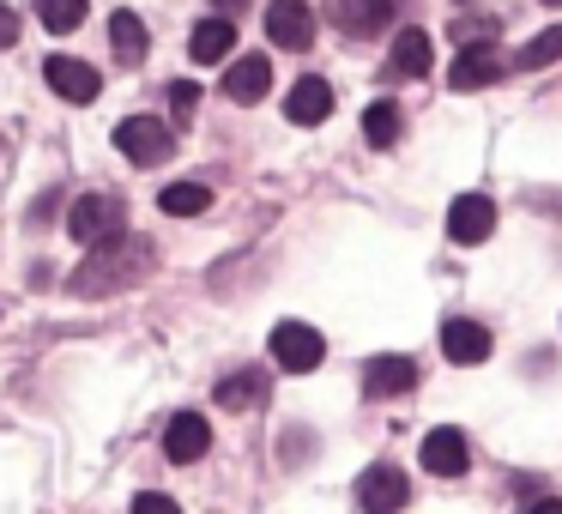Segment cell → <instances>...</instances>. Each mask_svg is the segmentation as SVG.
I'll return each instance as SVG.
<instances>
[{
  "instance_id": "cell-12",
  "label": "cell",
  "mask_w": 562,
  "mask_h": 514,
  "mask_svg": "<svg viewBox=\"0 0 562 514\" xmlns=\"http://www.w3.org/2000/svg\"><path fill=\"white\" fill-rule=\"evenodd\" d=\"M412 496V484H405L393 466H369L363 478H357V502H363L369 514H387V509H400V502Z\"/></svg>"
},
{
  "instance_id": "cell-24",
  "label": "cell",
  "mask_w": 562,
  "mask_h": 514,
  "mask_svg": "<svg viewBox=\"0 0 562 514\" xmlns=\"http://www.w3.org/2000/svg\"><path fill=\"white\" fill-rule=\"evenodd\" d=\"M37 19H43V31H79V19H86V0H37Z\"/></svg>"
},
{
  "instance_id": "cell-13",
  "label": "cell",
  "mask_w": 562,
  "mask_h": 514,
  "mask_svg": "<svg viewBox=\"0 0 562 514\" xmlns=\"http://www.w3.org/2000/svg\"><path fill=\"white\" fill-rule=\"evenodd\" d=\"M424 466H429L436 478H460L465 466H472V454H465V436H460V429H448V424L429 429V436H424Z\"/></svg>"
},
{
  "instance_id": "cell-15",
  "label": "cell",
  "mask_w": 562,
  "mask_h": 514,
  "mask_svg": "<svg viewBox=\"0 0 562 514\" xmlns=\"http://www.w3.org/2000/svg\"><path fill=\"white\" fill-rule=\"evenodd\" d=\"M272 86V62L267 55H243V62L224 74V91H231V103H260Z\"/></svg>"
},
{
  "instance_id": "cell-5",
  "label": "cell",
  "mask_w": 562,
  "mask_h": 514,
  "mask_svg": "<svg viewBox=\"0 0 562 514\" xmlns=\"http://www.w3.org/2000/svg\"><path fill=\"white\" fill-rule=\"evenodd\" d=\"M43 79H49V91L67 103H98V91H103L98 67L74 62V55H49V62H43Z\"/></svg>"
},
{
  "instance_id": "cell-17",
  "label": "cell",
  "mask_w": 562,
  "mask_h": 514,
  "mask_svg": "<svg viewBox=\"0 0 562 514\" xmlns=\"http://www.w3.org/2000/svg\"><path fill=\"white\" fill-rule=\"evenodd\" d=\"M441 351H448V364H484L490 333L477 327V321H448V327H441Z\"/></svg>"
},
{
  "instance_id": "cell-9",
  "label": "cell",
  "mask_w": 562,
  "mask_h": 514,
  "mask_svg": "<svg viewBox=\"0 0 562 514\" xmlns=\"http://www.w3.org/2000/svg\"><path fill=\"white\" fill-rule=\"evenodd\" d=\"M206 448H212V424H206V417H200V412L170 417V429H164V454H170L176 466H194Z\"/></svg>"
},
{
  "instance_id": "cell-10",
  "label": "cell",
  "mask_w": 562,
  "mask_h": 514,
  "mask_svg": "<svg viewBox=\"0 0 562 514\" xmlns=\"http://www.w3.org/2000/svg\"><path fill=\"white\" fill-rule=\"evenodd\" d=\"M333 115V86L327 79H296L291 98H284V122L291 127H315Z\"/></svg>"
},
{
  "instance_id": "cell-1",
  "label": "cell",
  "mask_w": 562,
  "mask_h": 514,
  "mask_svg": "<svg viewBox=\"0 0 562 514\" xmlns=\"http://www.w3.org/2000/svg\"><path fill=\"white\" fill-rule=\"evenodd\" d=\"M151 260H158V248L146 243V236H110V243H91L86 267L67 279V291L74 297H115L127 291V284H139L151 272Z\"/></svg>"
},
{
  "instance_id": "cell-25",
  "label": "cell",
  "mask_w": 562,
  "mask_h": 514,
  "mask_svg": "<svg viewBox=\"0 0 562 514\" xmlns=\"http://www.w3.org/2000/svg\"><path fill=\"white\" fill-rule=\"evenodd\" d=\"M453 37H460V43H496V19H460Z\"/></svg>"
},
{
  "instance_id": "cell-23",
  "label": "cell",
  "mask_w": 562,
  "mask_h": 514,
  "mask_svg": "<svg viewBox=\"0 0 562 514\" xmlns=\"http://www.w3.org/2000/svg\"><path fill=\"white\" fill-rule=\"evenodd\" d=\"M400 103H369V115H363V134H369V146H393L400 139Z\"/></svg>"
},
{
  "instance_id": "cell-6",
  "label": "cell",
  "mask_w": 562,
  "mask_h": 514,
  "mask_svg": "<svg viewBox=\"0 0 562 514\" xmlns=\"http://www.w3.org/2000/svg\"><path fill=\"white\" fill-rule=\"evenodd\" d=\"M267 37L279 43V49L303 55L308 43H315V13H308L303 0H272V7H267Z\"/></svg>"
},
{
  "instance_id": "cell-26",
  "label": "cell",
  "mask_w": 562,
  "mask_h": 514,
  "mask_svg": "<svg viewBox=\"0 0 562 514\" xmlns=\"http://www.w3.org/2000/svg\"><path fill=\"white\" fill-rule=\"evenodd\" d=\"M170 110H176V122H188V115L200 110V86H188V79H176V91H170Z\"/></svg>"
},
{
  "instance_id": "cell-8",
  "label": "cell",
  "mask_w": 562,
  "mask_h": 514,
  "mask_svg": "<svg viewBox=\"0 0 562 514\" xmlns=\"http://www.w3.org/2000/svg\"><path fill=\"white\" fill-rule=\"evenodd\" d=\"M327 19L351 37H375V31H387L393 0H327Z\"/></svg>"
},
{
  "instance_id": "cell-3",
  "label": "cell",
  "mask_w": 562,
  "mask_h": 514,
  "mask_svg": "<svg viewBox=\"0 0 562 514\" xmlns=\"http://www.w3.org/2000/svg\"><path fill=\"white\" fill-rule=\"evenodd\" d=\"M122 219H127V212H122V200H115V194H79L74 200V212H67V231H74L79 236V243H110V236H122Z\"/></svg>"
},
{
  "instance_id": "cell-7",
  "label": "cell",
  "mask_w": 562,
  "mask_h": 514,
  "mask_svg": "<svg viewBox=\"0 0 562 514\" xmlns=\"http://www.w3.org/2000/svg\"><path fill=\"white\" fill-rule=\"evenodd\" d=\"M496 79H502L496 43H465V49L453 55V67H448V86L453 91H477V86H496Z\"/></svg>"
},
{
  "instance_id": "cell-4",
  "label": "cell",
  "mask_w": 562,
  "mask_h": 514,
  "mask_svg": "<svg viewBox=\"0 0 562 514\" xmlns=\"http://www.w3.org/2000/svg\"><path fill=\"white\" fill-rule=\"evenodd\" d=\"M321 357H327V345H321V333L308 327V321H284V327H272V364L279 369L308 376V369H321Z\"/></svg>"
},
{
  "instance_id": "cell-18",
  "label": "cell",
  "mask_w": 562,
  "mask_h": 514,
  "mask_svg": "<svg viewBox=\"0 0 562 514\" xmlns=\"http://www.w3.org/2000/svg\"><path fill=\"white\" fill-rule=\"evenodd\" d=\"M110 49H115V62H122V67H139V62H146V49H151L146 25H139L134 13H110Z\"/></svg>"
},
{
  "instance_id": "cell-27",
  "label": "cell",
  "mask_w": 562,
  "mask_h": 514,
  "mask_svg": "<svg viewBox=\"0 0 562 514\" xmlns=\"http://www.w3.org/2000/svg\"><path fill=\"white\" fill-rule=\"evenodd\" d=\"M19 43V13L13 7H0V49H13Z\"/></svg>"
},
{
  "instance_id": "cell-20",
  "label": "cell",
  "mask_w": 562,
  "mask_h": 514,
  "mask_svg": "<svg viewBox=\"0 0 562 514\" xmlns=\"http://www.w3.org/2000/svg\"><path fill=\"white\" fill-rule=\"evenodd\" d=\"M218 405H224V412H255V405H267V376H260V369L224 376L218 381Z\"/></svg>"
},
{
  "instance_id": "cell-22",
  "label": "cell",
  "mask_w": 562,
  "mask_h": 514,
  "mask_svg": "<svg viewBox=\"0 0 562 514\" xmlns=\"http://www.w3.org/2000/svg\"><path fill=\"white\" fill-rule=\"evenodd\" d=\"M550 62H562V25L538 31V37L514 55V67H526V74H538V67H550Z\"/></svg>"
},
{
  "instance_id": "cell-11",
  "label": "cell",
  "mask_w": 562,
  "mask_h": 514,
  "mask_svg": "<svg viewBox=\"0 0 562 514\" xmlns=\"http://www.w3.org/2000/svg\"><path fill=\"white\" fill-rule=\"evenodd\" d=\"M490 231H496V206H490L484 194H460L448 206V236L453 243H484Z\"/></svg>"
},
{
  "instance_id": "cell-14",
  "label": "cell",
  "mask_w": 562,
  "mask_h": 514,
  "mask_svg": "<svg viewBox=\"0 0 562 514\" xmlns=\"http://www.w3.org/2000/svg\"><path fill=\"white\" fill-rule=\"evenodd\" d=\"M236 49V25L224 13H212V19H200L194 25V37H188V55H194L200 67H212V62H224V55Z\"/></svg>"
},
{
  "instance_id": "cell-29",
  "label": "cell",
  "mask_w": 562,
  "mask_h": 514,
  "mask_svg": "<svg viewBox=\"0 0 562 514\" xmlns=\"http://www.w3.org/2000/svg\"><path fill=\"white\" fill-rule=\"evenodd\" d=\"M544 7H562V0H544Z\"/></svg>"
},
{
  "instance_id": "cell-19",
  "label": "cell",
  "mask_w": 562,
  "mask_h": 514,
  "mask_svg": "<svg viewBox=\"0 0 562 514\" xmlns=\"http://www.w3.org/2000/svg\"><path fill=\"white\" fill-rule=\"evenodd\" d=\"M429 62H436L429 31H400V37H393V74H400V79H424Z\"/></svg>"
},
{
  "instance_id": "cell-2",
  "label": "cell",
  "mask_w": 562,
  "mask_h": 514,
  "mask_svg": "<svg viewBox=\"0 0 562 514\" xmlns=\"http://www.w3.org/2000/svg\"><path fill=\"white\" fill-rule=\"evenodd\" d=\"M115 146H122V158H134V164H170L176 134H170V122H158V115H127V122L115 127Z\"/></svg>"
},
{
  "instance_id": "cell-21",
  "label": "cell",
  "mask_w": 562,
  "mask_h": 514,
  "mask_svg": "<svg viewBox=\"0 0 562 514\" xmlns=\"http://www.w3.org/2000/svg\"><path fill=\"white\" fill-rule=\"evenodd\" d=\"M158 206L170 212V219H194V212L212 206V188H206V182H170V188L158 194Z\"/></svg>"
},
{
  "instance_id": "cell-16",
  "label": "cell",
  "mask_w": 562,
  "mask_h": 514,
  "mask_svg": "<svg viewBox=\"0 0 562 514\" xmlns=\"http://www.w3.org/2000/svg\"><path fill=\"white\" fill-rule=\"evenodd\" d=\"M363 388L375 393H412L417 388V364L412 357H369V369H363Z\"/></svg>"
},
{
  "instance_id": "cell-28",
  "label": "cell",
  "mask_w": 562,
  "mask_h": 514,
  "mask_svg": "<svg viewBox=\"0 0 562 514\" xmlns=\"http://www.w3.org/2000/svg\"><path fill=\"white\" fill-rule=\"evenodd\" d=\"M212 7H218L224 19H236V13H248V0H212Z\"/></svg>"
}]
</instances>
